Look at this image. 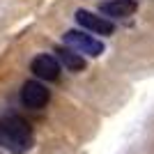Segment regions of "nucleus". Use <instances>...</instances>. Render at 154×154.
I'll use <instances>...</instances> for the list:
<instances>
[{
	"mask_svg": "<svg viewBox=\"0 0 154 154\" xmlns=\"http://www.w3.org/2000/svg\"><path fill=\"white\" fill-rule=\"evenodd\" d=\"M32 129L23 117L9 115L0 120V145L12 154H26L32 147Z\"/></svg>",
	"mask_w": 154,
	"mask_h": 154,
	"instance_id": "1",
	"label": "nucleus"
},
{
	"mask_svg": "<svg viewBox=\"0 0 154 154\" xmlns=\"http://www.w3.org/2000/svg\"><path fill=\"white\" fill-rule=\"evenodd\" d=\"M64 44L69 46L71 51L83 53V55H92V58H97V55L103 53V44L101 42L94 39L92 35L81 32V30H69L67 35H64Z\"/></svg>",
	"mask_w": 154,
	"mask_h": 154,
	"instance_id": "2",
	"label": "nucleus"
},
{
	"mask_svg": "<svg viewBox=\"0 0 154 154\" xmlns=\"http://www.w3.org/2000/svg\"><path fill=\"white\" fill-rule=\"evenodd\" d=\"M51 94H48V88L44 83H39V81H28L23 83V90H21V101L23 106L28 108L37 110V108H44L46 103H48Z\"/></svg>",
	"mask_w": 154,
	"mask_h": 154,
	"instance_id": "3",
	"label": "nucleus"
},
{
	"mask_svg": "<svg viewBox=\"0 0 154 154\" xmlns=\"http://www.w3.org/2000/svg\"><path fill=\"white\" fill-rule=\"evenodd\" d=\"M76 21H78L83 28L97 32V35H110V32H113V23H110L108 19L97 16V14L88 12V9H78V12H76Z\"/></svg>",
	"mask_w": 154,
	"mask_h": 154,
	"instance_id": "4",
	"label": "nucleus"
},
{
	"mask_svg": "<svg viewBox=\"0 0 154 154\" xmlns=\"http://www.w3.org/2000/svg\"><path fill=\"white\" fill-rule=\"evenodd\" d=\"M30 67L42 81H58L60 76V62L53 55H37Z\"/></svg>",
	"mask_w": 154,
	"mask_h": 154,
	"instance_id": "5",
	"label": "nucleus"
},
{
	"mask_svg": "<svg viewBox=\"0 0 154 154\" xmlns=\"http://www.w3.org/2000/svg\"><path fill=\"white\" fill-rule=\"evenodd\" d=\"M136 0H108L99 5V12L106 16H115V19H127L136 12Z\"/></svg>",
	"mask_w": 154,
	"mask_h": 154,
	"instance_id": "6",
	"label": "nucleus"
},
{
	"mask_svg": "<svg viewBox=\"0 0 154 154\" xmlns=\"http://www.w3.org/2000/svg\"><path fill=\"white\" fill-rule=\"evenodd\" d=\"M55 53H58L60 62H62L67 69H71V71H81V69H85V60L81 58V53L71 51L69 46H67V48H58Z\"/></svg>",
	"mask_w": 154,
	"mask_h": 154,
	"instance_id": "7",
	"label": "nucleus"
}]
</instances>
